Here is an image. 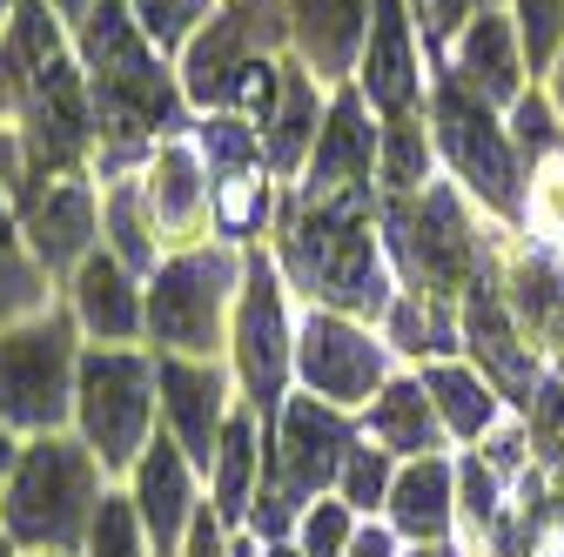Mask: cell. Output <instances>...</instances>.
I'll return each instance as SVG.
<instances>
[{"label":"cell","instance_id":"cell-6","mask_svg":"<svg viewBox=\"0 0 564 557\" xmlns=\"http://www.w3.org/2000/svg\"><path fill=\"white\" fill-rule=\"evenodd\" d=\"M249 249L195 242L169 249L149 275V350L155 357H229V323L242 296Z\"/></svg>","mask_w":564,"mask_h":557},{"label":"cell","instance_id":"cell-29","mask_svg":"<svg viewBox=\"0 0 564 557\" xmlns=\"http://www.w3.org/2000/svg\"><path fill=\"white\" fill-rule=\"evenodd\" d=\"M47 303H61V290H54V275L41 269L28 229H21L14 195L0 188V329H14V323L41 316Z\"/></svg>","mask_w":564,"mask_h":557},{"label":"cell","instance_id":"cell-24","mask_svg":"<svg viewBox=\"0 0 564 557\" xmlns=\"http://www.w3.org/2000/svg\"><path fill=\"white\" fill-rule=\"evenodd\" d=\"M383 524H390L403 544H451V537H457V450L397 463Z\"/></svg>","mask_w":564,"mask_h":557},{"label":"cell","instance_id":"cell-48","mask_svg":"<svg viewBox=\"0 0 564 557\" xmlns=\"http://www.w3.org/2000/svg\"><path fill=\"white\" fill-rule=\"evenodd\" d=\"M14 8H21V0H0V34H8V21H14Z\"/></svg>","mask_w":564,"mask_h":557},{"label":"cell","instance_id":"cell-30","mask_svg":"<svg viewBox=\"0 0 564 557\" xmlns=\"http://www.w3.org/2000/svg\"><path fill=\"white\" fill-rule=\"evenodd\" d=\"M101 249L121 255L141 283L162 269V229H155V208H149V188L141 175H121V182H101Z\"/></svg>","mask_w":564,"mask_h":557},{"label":"cell","instance_id":"cell-45","mask_svg":"<svg viewBox=\"0 0 564 557\" xmlns=\"http://www.w3.org/2000/svg\"><path fill=\"white\" fill-rule=\"evenodd\" d=\"M47 8H54V14H61L67 28H82V21H88V8H95V0H47Z\"/></svg>","mask_w":564,"mask_h":557},{"label":"cell","instance_id":"cell-25","mask_svg":"<svg viewBox=\"0 0 564 557\" xmlns=\"http://www.w3.org/2000/svg\"><path fill=\"white\" fill-rule=\"evenodd\" d=\"M357 430H364L377 450H390L397 463L457 450V444H451V430H444V416H437V403H431V390H423V376H416V370H397V376L383 383V396H377V403L357 416Z\"/></svg>","mask_w":564,"mask_h":557},{"label":"cell","instance_id":"cell-12","mask_svg":"<svg viewBox=\"0 0 564 557\" xmlns=\"http://www.w3.org/2000/svg\"><path fill=\"white\" fill-rule=\"evenodd\" d=\"M14 208H21V229H28L41 269L54 275V290L101 249V188H95L88 168L28 175L14 188Z\"/></svg>","mask_w":564,"mask_h":557},{"label":"cell","instance_id":"cell-22","mask_svg":"<svg viewBox=\"0 0 564 557\" xmlns=\"http://www.w3.org/2000/svg\"><path fill=\"white\" fill-rule=\"evenodd\" d=\"M282 21H290V54L323 88L357 81L370 41V0H282Z\"/></svg>","mask_w":564,"mask_h":557},{"label":"cell","instance_id":"cell-21","mask_svg":"<svg viewBox=\"0 0 564 557\" xmlns=\"http://www.w3.org/2000/svg\"><path fill=\"white\" fill-rule=\"evenodd\" d=\"M437 67L444 75H457L477 101H490V108H518V95L538 81L531 75V61H524V41H518V21H511V8H490V14H477L444 54H437Z\"/></svg>","mask_w":564,"mask_h":557},{"label":"cell","instance_id":"cell-34","mask_svg":"<svg viewBox=\"0 0 564 557\" xmlns=\"http://www.w3.org/2000/svg\"><path fill=\"white\" fill-rule=\"evenodd\" d=\"M390 483H397V457L390 450H377L370 437H357L349 444V457H343V477H336V498L357 511V517H383V504H390Z\"/></svg>","mask_w":564,"mask_h":557},{"label":"cell","instance_id":"cell-42","mask_svg":"<svg viewBox=\"0 0 564 557\" xmlns=\"http://www.w3.org/2000/svg\"><path fill=\"white\" fill-rule=\"evenodd\" d=\"M21 444H28V437H14L8 424H0V498H8V477H14V463H21Z\"/></svg>","mask_w":564,"mask_h":557},{"label":"cell","instance_id":"cell-18","mask_svg":"<svg viewBox=\"0 0 564 557\" xmlns=\"http://www.w3.org/2000/svg\"><path fill=\"white\" fill-rule=\"evenodd\" d=\"M195 128V121H188ZM169 134L155 142L149 168H141V188H149V208H155V229H162V249H195V242H216V175H208L195 134Z\"/></svg>","mask_w":564,"mask_h":557},{"label":"cell","instance_id":"cell-4","mask_svg":"<svg viewBox=\"0 0 564 557\" xmlns=\"http://www.w3.org/2000/svg\"><path fill=\"white\" fill-rule=\"evenodd\" d=\"M423 114H431L437 168L470 195V208L490 229L524 236L531 229V182H524V162L511 149L505 114L490 101H477L457 75H444V67L431 75V101H423Z\"/></svg>","mask_w":564,"mask_h":557},{"label":"cell","instance_id":"cell-17","mask_svg":"<svg viewBox=\"0 0 564 557\" xmlns=\"http://www.w3.org/2000/svg\"><path fill=\"white\" fill-rule=\"evenodd\" d=\"M377 142H383V121L377 108L357 95V81L329 88V114H323V134L310 149V168L290 195H377Z\"/></svg>","mask_w":564,"mask_h":557},{"label":"cell","instance_id":"cell-13","mask_svg":"<svg viewBox=\"0 0 564 557\" xmlns=\"http://www.w3.org/2000/svg\"><path fill=\"white\" fill-rule=\"evenodd\" d=\"M490 275H498V296L524 329V342L551 363L564 350V249L531 229L524 236L490 229Z\"/></svg>","mask_w":564,"mask_h":557},{"label":"cell","instance_id":"cell-26","mask_svg":"<svg viewBox=\"0 0 564 557\" xmlns=\"http://www.w3.org/2000/svg\"><path fill=\"white\" fill-rule=\"evenodd\" d=\"M262 470H269V424L249 403H236L229 430L216 444V463H208V511L229 531H249V511L262 498Z\"/></svg>","mask_w":564,"mask_h":557},{"label":"cell","instance_id":"cell-41","mask_svg":"<svg viewBox=\"0 0 564 557\" xmlns=\"http://www.w3.org/2000/svg\"><path fill=\"white\" fill-rule=\"evenodd\" d=\"M349 557H403V537H397L383 517H370V524H364V537H357V550H349Z\"/></svg>","mask_w":564,"mask_h":557},{"label":"cell","instance_id":"cell-49","mask_svg":"<svg viewBox=\"0 0 564 557\" xmlns=\"http://www.w3.org/2000/svg\"><path fill=\"white\" fill-rule=\"evenodd\" d=\"M551 376H557V383H564V350H557V357H551Z\"/></svg>","mask_w":564,"mask_h":557},{"label":"cell","instance_id":"cell-28","mask_svg":"<svg viewBox=\"0 0 564 557\" xmlns=\"http://www.w3.org/2000/svg\"><path fill=\"white\" fill-rule=\"evenodd\" d=\"M383 342L397 350L403 370H423V363H444V357H464V323H457V303H437V296H410L397 290V303L383 309Z\"/></svg>","mask_w":564,"mask_h":557},{"label":"cell","instance_id":"cell-38","mask_svg":"<svg viewBox=\"0 0 564 557\" xmlns=\"http://www.w3.org/2000/svg\"><path fill=\"white\" fill-rule=\"evenodd\" d=\"M505 8L518 21V41H524L531 75L544 81V67L564 54V0H505Z\"/></svg>","mask_w":564,"mask_h":557},{"label":"cell","instance_id":"cell-9","mask_svg":"<svg viewBox=\"0 0 564 557\" xmlns=\"http://www.w3.org/2000/svg\"><path fill=\"white\" fill-rule=\"evenodd\" d=\"M296 323H303V303L290 296V283H282L275 255L249 249L223 363L236 376V396L262 416V424H275V409L290 403V390H296Z\"/></svg>","mask_w":564,"mask_h":557},{"label":"cell","instance_id":"cell-47","mask_svg":"<svg viewBox=\"0 0 564 557\" xmlns=\"http://www.w3.org/2000/svg\"><path fill=\"white\" fill-rule=\"evenodd\" d=\"M0 557H28V550H21V544H14L8 531H0Z\"/></svg>","mask_w":564,"mask_h":557},{"label":"cell","instance_id":"cell-20","mask_svg":"<svg viewBox=\"0 0 564 557\" xmlns=\"http://www.w3.org/2000/svg\"><path fill=\"white\" fill-rule=\"evenodd\" d=\"M61 303L82 323L88 342H108V350H121V342H149V283L108 249H95L75 275H67Z\"/></svg>","mask_w":564,"mask_h":557},{"label":"cell","instance_id":"cell-31","mask_svg":"<svg viewBox=\"0 0 564 557\" xmlns=\"http://www.w3.org/2000/svg\"><path fill=\"white\" fill-rule=\"evenodd\" d=\"M444 168H437V142H431V114H397L383 121L377 142V195H423Z\"/></svg>","mask_w":564,"mask_h":557},{"label":"cell","instance_id":"cell-15","mask_svg":"<svg viewBox=\"0 0 564 557\" xmlns=\"http://www.w3.org/2000/svg\"><path fill=\"white\" fill-rule=\"evenodd\" d=\"M155 376H162V437L182 444V457L202 470L208 483V463H216V444L236 416V376L223 357H155Z\"/></svg>","mask_w":564,"mask_h":557},{"label":"cell","instance_id":"cell-43","mask_svg":"<svg viewBox=\"0 0 564 557\" xmlns=\"http://www.w3.org/2000/svg\"><path fill=\"white\" fill-rule=\"evenodd\" d=\"M538 88L551 95V108H557V121H564V54H557V61L544 67V81H538Z\"/></svg>","mask_w":564,"mask_h":557},{"label":"cell","instance_id":"cell-7","mask_svg":"<svg viewBox=\"0 0 564 557\" xmlns=\"http://www.w3.org/2000/svg\"><path fill=\"white\" fill-rule=\"evenodd\" d=\"M75 437L101 457L115 483H128L141 450L162 437V376L149 342H121V350L88 342L82 383H75Z\"/></svg>","mask_w":564,"mask_h":557},{"label":"cell","instance_id":"cell-23","mask_svg":"<svg viewBox=\"0 0 564 557\" xmlns=\"http://www.w3.org/2000/svg\"><path fill=\"white\" fill-rule=\"evenodd\" d=\"M323 114H329V88L290 54V61H282L275 108L262 114V162H269V175H275L282 188L303 182L310 149H316V134H323Z\"/></svg>","mask_w":564,"mask_h":557},{"label":"cell","instance_id":"cell-33","mask_svg":"<svg viewBox=\"0 0 564 557\" xmlns=\"http://www.w3.org/2000/svg\"><path fill=\"white\" fill-rule=\"evenodd\" d=\"M505 128H511V149L524 162V182L564 155V121H557V108H551V95L538 81L518 95V108H505Z\"/></svg>","mask_w":564,"mask_h":557},{"label":"cell","instance_id":"cell-19","mask_svg":"<svg viewBox=\"0 0 564 557\" xmlns=\"http://www.w3.org/2000/svg\"><path fill=\"white\" fill-rule=\"evenodd\" d=\"M121 491L134 498V517H141V531H149L155 557H175V550L188 544L202 504H208L202 470H195V463L182 457V444H169V437H155L149 450H141V463L128 470Z\"/></svg>","mask_w":564,"mask_h":557},{"label":"cell","instance_id":"cell-39","mask_svg":"<svg viewBox=\"0 0 564 557\" xmlns=\"http://www.w3.org/2000/svg\"><path fill=\"white\" fill-rule=\"evenodd\" d=\"M490 8H505V0H423L416 8V28H423V47H431V61L477 21V14H490Z\"/></svg>","mask_w":564,"mask_h":557},{"label":"cell","instance_id":"cell-40","mask_svg":"<svg viewBox=\"0 0 564 557\" xmlns=\"http://www.w3.org/2000/svg\"><path fill=\"white\" fill-rule=\"evenodd\" d=\"M236 550H242V531H229L216 511L202 504V517H195V531H188V544L175 557H236Z\"/></svg>","mask_w":564,"mask_h":557},{"label":"cell","instance_id":"cell-1","mask_svg":"<svg viewBox=\"0 0 564 557\" xmlns=\"http://www.w3.org/2000/svg\"><path fill=\"white\" fill-rule=\"evenodd\" d=\"M269 255L303 309H336L357 323H383L397 303V269L377 229V195H282V222Z\"/></svg>","mask_w":564,"mask_h":557},{"label":"cell","instance_id":"cell-8","mask_svg":"<svg viewBox=\"0 0 564 557\" xmlns=\"http://www.w3.org/2000/svg\"><path fill=\"white\" fill-rule=\"evenodd\" d=\"M82 357H88V336L67 316V303H47L41 316L0 329V424L14 437L75 430Z\"/></svg>","mask_w":564,"mask_h":557},{"label":"cell","instance_id":"cell-2","mask_svg":"<svg viewBox=\"0 0 564 557\" xmlns=\"http://www.w3.org/2000/svg\"><path fill=\"white\" fill-rule=\"evenodd\" d=\"M108 483L115 477L75 430L28 437L14 477H8V498H0V531L28 557H82Z\"/></svg>","mask_w":564,"mask_h":557},{"label":"cell","instance_id":"cell-44","mask_svg":"<svg viewBox=\"0 0 564 557\" xmlns=\"http://www.w3.org/2000/svg\"><path fill=\"white\" fill-rule=\"evenodd\" d=\"M403 557H470V550L451 537V544H403Z\"/></svg>","mask_w":564,"mask_h":557},{"label":"cell","instance_id":"cell-35","mask_svg":"<svg viewBox=\"0 0 564 557\" xmlns=\"http://www.w3.org/2000/svg\"><path fill=\"white\" fill-rule=\"evenodd\" d=\"M134 8V28L149 34V47L162 61H182V47L202 34V21L223 8V0H128Z\"/></svg>","mask_w":564,"mask_h":557},{"label":"cell","instance_id":"cell-46","mask_svg":"<svg viewBox=\"0 0 564 557\" xmlns=\"http://www.w3.org/2000/svg\"><path fill=\"white\" fill-rule=\"evenodd\" d=\"M249 557H303V550H296V544H256Z\"/></svg>","mask_w":564,"mask_h":557},{"label":"cell","instance_id":"cell-5","mask_svg":"<svg viewBox=\"0 0 564 557\" xmlns=\"http://www.w3.org/2000/svg\"><path fill=\"white\" fill-rule=\"evenodd\" d=\"M357 416H343L329 403H316L310 390H290V403L269 424V470H262V498L249 511V537L256 544H290L296 517L336 491L343 457L357 444Z\"/></svg>","mask_w":564,"mask_h":557},{"label":"cell","instance_id":"cell-27","mask_svg":"<svg viewBox=\"0 0 564 557\" xmlns=\"http://www.w3.org/2000/svg\"><path fill=\"white\" fill-rule=\"evenodd\" d=\"M416 376H423V390H431V403H437V416H444V430H451V444H457V450H477L490 430L505 424V416H518V409L498 396V383H490L470 357L423 363Z\"/></svg>","mask_w":564,"mask_h":557},{"label":"cell","instance_id":"cell-36","mask_svg":"<svg viewBox=\"0 0 564 557\" xmlns=\"http://www.w3.org/2000/svg\"><path fill=\"white\" fill-rule=\"evenodd\" d=\"M364 524H370V517H357V511L329 491V498H316V504L296 517L290 544H296L303 557H349V550H357V537H364Z\"/></svg>","mask_w":564,"mask_h":557},{"label":"cell","instance_id":"cell-3","mask_svg":"<svg viewBox=\"0 0 564 557\" xmlns=\"http://www.w3.org/2000/svg\"><path fill=\"white\" fill-rule=\"evenodd\" d=\"M377 229L397 269V290L410 296L464 303V290L490 262V222L451 175H437L423 195H377Z\"/></svg>","mask_w":564,"mask_h":557},{"label":"cell","instance_id":"cell-16","mask_svg":"<svg viewBox=\"0 0 564 557\" xmlns=\"http://www.w3.org/2000/svg\"><path fill=\"white\" fill-rule=\"evenodd\" d=\"M457 323H464V357L498 383V396L518 409V416H531V403H538V390H544V376H551V363L524 342V329L511 323V309H505V296H498V275H490V262H484V275L464 290V303H457Z\"/></svg>","mask_w":564,"mask_h":557},{"label":"cell","instance_id":"cell-10","mask_svg":"<svg viewBox=\"0 0 564 557\" xmlns=\"http://www.w3.org/2000/svg\"><path fill=\"white\" fill-rule=\"evenodd\" d=\"M397 370L403 363H397V350L383 342L377 323L336 316V309H303V323H296V390H310L316 403H329L343 416H364Z\"/></svg>","mask_w":564,"mask_h":557},{"label":"cell","instance_id":"cell-50","mask_svg":"<svg viewBox=\"0 0 564 557\" xmlns=\"http://www.w3.org/2000/svg\"><path fill=\"white\" fill-rule=\"evenodd\" d=\"M410 8H423V0H410Z\"/></svg>","mask_w":564,"mask_h":557},{"label":"cell","instance_id":"cell-14","mask_svg":"<svg viewBox=\"0 0 564 557\" xmlns=\"http://www.w3.org/2000/svg\"><path fill=\"white\" fill-rule=\"evenodd\" d=\"M431 75H437V61L423 47L416 8L410 0H370V41H364V61H357V95L377 108V121L423 114Z\"/></svg>","mask_w":564,"mask_h":557},{"label":"cell","instance_id":"cell-11","mask_svg":"<svg viewBox=\"0 0 564 557\" xmlns=\"http://www.w3.org/2000/svg\"><path fill=\"white\" fill-rule=\"evenodd\" d=\"M290 54V21H282V0H223L216 14L202 21V34L182 47L175 81L188 114H216L229 108V88L242 81V67Z\"/></svg>","mask_w":564,"mask_h":557},{"label":"cell","instance_id":"cell-32","mask_svg":"<svg viewBox=\"0 0 564 557\" xmlns=\"http://www.w3.org/2000/svg\"><path fill=\"white\" fill-rule=\"evenodd\" d=\"M195 149H202V162H208V175L216 182H229V175H249V168H269L262 162V134H256V121H242V114H195Z\"/></svg>","mask_w":564,"mask_h":557},{"label":"cell","instance_id":"cell-37","mask_svg":"<svg viewBox=\"0 0 564 557\" xmlns=\"http://www.w3.org/2000/svg\"><path fill=\"white\" fill-rule=\"evenodd\" d=\"M82 557H155L149 531H141V517H134V498L121 491V483H108V498L95 511V531H88Z\"/></svg>","mask_w":564,"mask_h":557}]
</instances>
